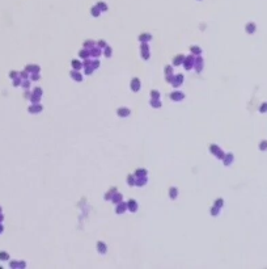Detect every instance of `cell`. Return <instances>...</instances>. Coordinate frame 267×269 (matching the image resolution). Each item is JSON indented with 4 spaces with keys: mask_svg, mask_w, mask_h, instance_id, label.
I'll return each instance as SVG.
<instances>
[{
    "mask_svg": "<svg viewBox=\"0 0 267 269\" xmlns=\"http://www.w3.org/2000/svg\"><path fill=\"white\" fill-rule=\"evenodd\" d=\"M254 30H255V25H254V24H249V25H248V32H249V33H253Z\"/></svg>",
    "mask_w": 267,
    "mask_h": 269,
    "instance_id": "1",
    "label": "cell"
},
{
    "mask_svg": "<svg viewBox=\"0 0 267 269\" xmlns=\"http://www.w3.org/2000/svg\"><path fill=\"white\" fill-rule=\"evenodd\" d=\"M261 112H262V113H266V112H267V102H265V104H263L262 107H261Z\"/></svg>",
    "mask_w": 267,
    "mask_h": 269,
    "instance_id": "2",
    "label": "cell"
},
{
    "mask_svg": "<svg viewBox=\"0 0 267 269\" xmlns=\"http://www.w3.org/2000/svg\"><path fill=\"white\" fill-rule=\"evenodd\" d=\"M261 150H267V141H263L261 145Z\"/></svg>",
    "mask_w": 267,
    "mask_h": 269,
    "instance_id": "3",
    "label": "cell"
}]
</instances>
